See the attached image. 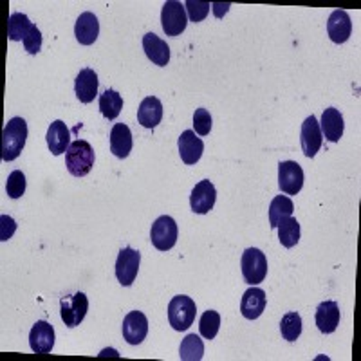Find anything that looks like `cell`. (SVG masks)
Segmentation results:
<instances>
[{
    "label": "cell",
    "mask_w": 361,
    "mask_h": 361,
    "mask_svg": "<svg viewBox=\"0 0 361 361\" xmlns=\"http://www.w3.org/2000/svg\"><path fill=\"white\" fill-rule=\"evenodd\" d=\"M33 27V22L29 20L27 15L24 13H13L8 22V38L11 42H24L25 35L29 29Z\"/></svg>",
    "instance_id": "83f0119b"
},
{
    "label": "cell",
    "mask_w": 361,
    "mask_h": 361,
    "mask_svg": "<svg viewBox=\"0 0 361 361\" xmlns=\"http://www.w3.org/2000/svg\"><path fill=\"white\" fill-rule=\"evenodd\" d=\"M266 293L260 288L247 289L240 300V312L246 320H257L264 311H266Z\"/></svg>",
    "instance_id": "e0dca14e"
},
{
    "label": "cell",
    "mask_w": 361,
    "mask_h": 361,
    "mask_svg": "<svg viewBox=\"0 0 361 361\" xmlns=\"http://www.w3.org/2000/svg\"><path fill=\"white\" fill-rule=\"evenodd\" d=\"M99 22L94 13H82L74 25V37L82 45H92L98 40Z\"/></svg>",
    "instance_id": "ac0fdd59"
},
{
    "label": "cell",
    "mask_w": 361,
    "mask_h": 361,
    "mask_svg": "<svg viewBox=\"0 0 361 361\" xmlns=\"http://www.w3.org/2000/svg\"><path fill=\"white\" fill-rule=\"evenodd\" d=\"M204 356V343L197 334H188L180 341L179 357L183 361H201Z\"/></svg>",
    "instance_id": "4316f807"
},
{
    "label": "cell",
    "mask_w": 361,
    "mask_h": 361,
    "mask_svg": "<svg viewBox=\"0 0 361 361\" xmlns=\"http://www.w3.org/2000/svg\"><path fill=\"white\" fill-rule=\"evenodd\" d=\"M197 307L190 296H173L169 304V322L176 331H186L195 322Z\"/></svg>",
    "instance_id": "3957f363"
},
{
    "label": "cell",
    "mask_w": 361,
    "mask_h": 361,
    "mask_svg": "<svg viewBox=\"0 0 361 361\" xmlns=\"http://www.w3.org/2000/svg\"><path fill=\"white\" fill-rule=\"evenodd\" d=\"M143 49L147 53L148 60L156 66L164 67L169 66L170 62V47L166 45V42L161 40L157 35L148 33L143 37Z\"/></svg>",
    "instance_id": "7402d4cb"
},
{
    "label": "cell",
    "mask_w": 361,
    "mask_h": 361,
    "mask_svg": "<svg viewBox=\"0 0 361 361\" xmlns=\"http://www.w3.org/2000/svg\"><path fill=\"white\" fill-rule=\"evenodd\" d=\"M148 334V320L141 311H130L123 320V338L128 345H140Z\"/></svg>",
    "instance_id": "4fadbf2b"
},
{
    "label": "cell",
    "mask_w": 361,
    "mask_h": 361,
    "mask_svg": "<svg viewBox=\"0 0 361 361\" xmlns=\"http://www.w3.org/2000/svg\"><path fill=\"white\" fill-rule=\"evenodd\" d=\"M29 345L37 354H49L54 347V329L45 320L37 322L29 333Z\"/></svg>",
    "instance_id": "7c38bea8"
},
{
    "label": "cell",
    "mask_w": 361,
    "mask_h": 361,
    "mask_svg": "<svg viewBox=\"0 0 361 361\" xmlns=\"http://www.w3.org/2000/svg\"><path fill=\"white\" fill-rule=\"evenodd\" d=\"M25 192V176L20 170H15L8 176V183H6V193L11 199L22 197Z\"/></svg>",
    "instance_id": "1f68e13d"
},
{
    "label": "cell",
    "mask_w": 361,
    "mask_h": 361,
    "mask_svg": "<svg viewBox=\"0 0 361 361\" xmlns=\"http://www.w3.org/2000/svg\"><path fill=\"white\" fill-rule=\"evenodd\" d=\"M300 141H302V150H304L305 157H314L320 152L322 143H324V135H322L320 123L316 116H309L302 123V132H300Z\"/></svg>",
    "instance_id": "30bf717a"
},
{
    "label": "cell",
    "mask_w": 361,
    "mask_h": 361,
    "mask_svg": "<svg viewBox=\"0 0 361 361\" xmlns=\"http://www.w3.org/2000/svg\"><path fill=\"white\" fill-rule=\"evenodd\" d=\"M47 147L53 156H62L69 150L71 132L62 119H56L54 123H51L49 130H47Z\"/></svg>",
    "instance_id": "ffe728a7"
},
{
    "label": "cell",
    "mask_w": 361,
    "mask_h": 361,
    "mask_svg": "<svg viewBox=\"0 0 361 361\" xmlns=\"http://www.w3.org/2000/svg\"><path fill=\"white\" fill-rule=\"evenodd\" d=\"M193 130L199 135H208L212 130V116L206 109H197L193 114Z\"/></svg>",
    "instance_id": "836d02e7"
},
{
    "label": "cell",
    "mask_w": 361,
    "mask_h": 361,
    "mask_svg": "<svg viewBox=\"0 0 361 361\" xmlns=\"http://www.w3.org/2000/svg\"><path fill=\"white\" fill-rule=\"evenodd\" d=\"M111 152L118 159H125L132 152V132L125 123H116L111 130Z\"/></svg>",
    "instance_id": "cb8c5ba5"
},
{
    "label": "cell",
    "mask_w": 361,
    "mask_h": 361,
    "mask_svg": "<svg viewBox=\"0 0 361 361\" xmlns=\"http://www.w3.org/2000/svg\"><path fill=\"white\" fill-rule=\"evenodd\" d=\"M280 333H282L283 340L296 341L302 334V316L298 312H288L283 314L282 322H280Z\"/></svg>",
    "instance_id": "f546056e"
},
{
    "label": "cell",
    "mask_w": 361,
    "mask_h": 361,
    "mask_svg": "<svg viewBox=\"0 0 361 361\" xmlns=\"http://www.w3.org/2000/svg\"><path fill=\"white\" fill-rule=\"evenodd\" d=\"M295 212V204L288 195H276L269 204V224L273 230L279 228V224L286 219H289Z\"/></svg>",
    "instance_id": "d4e9b609"
},
{
    "label": "cell",
    "mask_w": 361,
    "mask_h": 361,
    "mask_svg": "<svg viewBox=\"0 0 361 361\" xmlns=\"http://www.w3.org/2000/svg\"><path fill=\"white\" fill-rule=\"evenodd\" d=\"M177 233H179V230H177V222L173 221L170 215H163V217H159L152 224L150 240H152L156 250L169 251L176 246Z\"/></svg>",
    "instance_id": "52a82bcc"
},
{
    "label": "cell",
    "mask_w": 361,
    "mask_h": 361,
    "mask_svg": "<svg viewBox=\"0 0 361 361\" xmlns=\"http://www.w3.org/2000/svg\"><path fill=\"white\" fill-rule=\"evenodd\" d=\"M304 170L296 161H282L279 164V186L286 195H296L304 188Z\"/></svg>",
    "instance_id": "9c48e42d"
},
{
    "label": "cell",
    "mask_w": 361,
    "mask_h": 361,
    "mask_svg": "<svg viewBox=\"0 0 361 361\" xmlns=\"http://www.w3.org/2000/svg\"><path fill=\"white\" fill-rule=\"evenodd\" d=\"M186 13L192 22H202L209 13V2H201V0H188L185 4Z\"/></svg>",
    "instance_id": "d6a6232c"
},
{
    "label": "cell",
    "mask_w": 361,
    "mask_h": 361,
    "mask_svg": "<svg viewBox=\"0 0 361 361\" xmlns=\"http://www.w3.org/2000/svg\"><path fill=\"white\" fill-rule=\"evenodd\" d=\"M221 329V314L217 311H206L199 320V333L204 340H214Z\"/></svg>",
    "instance_id": "4dcf8cb0"
},
{
    "label": "cell",
    "mask_w": 361,
    "mask_h": 361,
    "mask_svg": "<svg viewBox=\"0 0 361 361\" xmlns=\"http://www.w3.org/2000/svg\"><path fill=\"white\" fill-rule=\"evenodd\" d=\"M327 33L329 38L334 44H345L349 40L350 33H353V22H350L349 13L343 9H336L327 20Z\"/></svg>",
    "instance_id": "5bb4252c"
},
{
    "label": "cell",
    "mask_w": 361,
    "mask_h": 361,
    "mask_svg": "<svg viewBox=\"0 0 361 361\" xmlns=\"http://www.w3.org/2000/svg\"><path fill=\"white\" fill-rule=\"evenodd\" d=\"M0 222H2L0 240H2V243H6V240H9V238H11V235L15 233V230H17V224H15V221H13L11 217H8V215H2V217H0Z\"/></svg>",
    "instance_id": "d590c367"
},
{
    "label": "cell",
    "mask_w": 361,
    "mask_h": 361,
    "mask_svg": "<svg viewBox=\"0 0 361 361\" xmlns=\"http://www.w3.org/2000/svg\"><path fill=\"white\" fill-rule=\"evenodd\" d=\"M320 128H322V135H324L329 143H338L341 135H343V128H345L341 112L334 107L325 109L324 116H322Z\"/></svg>",
    "instance_id": "44dd1931"
},
{
    "label": "cell",
    "mask_w": 361,
    "mask_h": 361,
    "mask_svg": "<svg viewBox=\"0 0 361 361\" xmlns=\"http://www.w3.org/2000/svg\"><path fill=\"white\" fill-rule=\"evenodd\" d=\"M177 145H179L180 159L185 164H195L202 157V152H204V143H202L201 137L195 135L193 130L183 132Z\"/></svg>",
    "instance_id": "9a60e30c"
},
{
    "label": "cell",
    "mask_w": 361,
    "mask_h": 361,
    "mask_svg": "<svg viewBox=\"0 0 361 361\" xmlns=\"http://www.w3.org/2000/svg\"><path fill=\"white\" fill-rule=\"evenodd\" d=\"M74 92L82 103L94 102L98 94V74L92 69H82L74 80Z\"/></svg>",
    "instance_id": "d6986e66"
},
{
    "label": "cell",
    "mask_w": 361,
    "mask_h": 361,
    "mask_svg": "<svg viewBox=\"0 0 361 361\" xmlns=\"http://www.w3.org/2000/svg\"><path fill=\"white\" fill-rule=\"evenodd\" d=\"M188 18H186L185 4H180L177 0H169L164 2L163 11H161V25L166 37H179L186 29Z\"/></svg>",
    "instance_id": "8992f818"
},
{
    "label": "cell",
    "mask_w": 361,
    "mask_h": 361,
    "mask_svg": "<svg viewBox=\"0 0 361 361\" xmlns=\"http://www.w3.org/2000/svg\"><path fill=\"white\" fill-rule=\"evenodd\" d=\"M94 150L87 141L78 140L73 141L69 150L66 152V164L71 176L83 177L92 170L94 166Z\"/></svg>",
    "instance_id": "7a4b0ae2"
},
{
    "label": "cell",
    "mask_w": 361,
    "mask_h": 361,
    "mask_svg": "<svg viewBox=\"0 0 361 361\" xmlns=\"http://www.w3.org/2000/svg\"><path fill=\"white\" fill-rule=\"evenodd\" d=\"M141 255L140 251L132 250V247H123L119 251L118 260H116V279L121 286L128 288L132 286L140 271Z\"/></svg>",
    "instance_id": "ba28073f"
},
{
    "label": "cell",
    "mask_w": 361,
    "mask_h": 361,
    "mask_svg": "<svg viewBox=\"0 0 361 361\" xmlns=\"http://www.w3.org/2000/svg\"><path fill=\"white\" fill-rule=\"evenodd\" d=\"M24 47L29 54H38L42 49V33L40 29L33 24V27L29 29V33L24 38Z\"/></svg>",
    "instance_id": "e575fe53"
},
{
    "label": "cell",
    "mask_w": 361,
    "mask_h": 361,
    "mask_svg": "<svg viewBox=\"0 0 361 361\" xmlns=\"http://www.w3.org/2000/svg\"><path fill=\"white\" fill-rule=\"evenodd\" d=\"M123 109V98L114 89H107L99 96V112L105 119H116Z\"/></svg>",
    "instance_id": "484cf974"
},
{
    "label": "cell",
    "mask_w": 361,
    "mask_h": 361,
    "mask_svg": "<svg viewBox=\"0 0 361 361\" xmlns=\"http://www.w3.org/2000/svg\"><path fill=\"white\" fill-rule=\"evenodd\" d=\"M163 119V103L156 96H148L137 109V121L145 128H156Z\"/></svg>",
    "instance_id": "603a6c76"
},
{
    "label": "cell",
    "mask_w": 361,
    "mask_h": 361,
    "mask_svg": "<svg viewBox=\"0 0 361 361\" xmlns=\"http://www.w3.org/2000/svg\"><path fill=\"white\" fill-rule=\"evenodd\" d=\"M89 311V298L85 293H74L71 296H63L60 300V312H62L63 324L69 329L78 327Z\"/></svg>",
    "instance_id": "5b68a950"
},
{
    "label": "cell",
    "mask_w": 361,
    "mask_h": 361,
    "mask_svg": "<svg viewBox=\"0 0 361 361\" xmlns=\"http://www.w3.org/2000/svg\"><path fill=\"white\" fill-rule=\"evenodd\" d=\"M279 240L283 247H295L300 240V224L295 217H289L279 224Z\"/></svg>",
    "instance_id": "f1b7e54d"
},
{
    "label": "cell",
    "mask_w": 361,
    "mask_h": 361,
    "mask_svg": "<svg viewBox=\"0 0 361 361\" xmlns=\"http://www.w3.org/2000/svg\"><path fill=\"white\" fill-rule=\"evenodd\" d=\"M316 327L320 329V333L331 334L336 331V327L340 325V307H338L336 302L333 300H327V302H322L316 309Z\"/></svg>",
    "instance_id": "2e32d148"
},
{
    "label": "cell",
    "mask_w": 361,
    "mask_h": 361,
    "mask_svg": "<svg viewBox=\"0 0 361 361\" xmlns=\"http://www.w3.org/2000/svg\"><path fill=\"white\" fill-rule=\"evenodd\" d=\"M215 201H217V190L209 179L197 183L190 195V206H192L193 214L199 215H204L209 209H214Z\"/></svg>",
    "instance_id": "8fae6325"
},
{
    "label": "cell",
    "mask_w": 361,
    "mask_h": 361,
    "mask_svg": "<svg viewBox=\"0 0 361 361\" xmlns=\"http://www.w3.org/2000/svg\"><path fill=\"white\" fill-rule=\"evenodd\" d=\"M240 266H243L244 280L250 286H257V283L264 282V279H266L267 259L264 251H260L259 247H247L243 253Z\"/></svg>",
    "instance_id": "277c9868"
},
{
    "label": "cell",
    "mask_w": 361,
    "mask_h": 361,
    "mask_svg": "<svg viewBox=\"0 0 361 361\" xmlns=\"http://www.w3.org/2000/svg\"><path fill=\"white\" fill-rule=\"evenodd\" d=\"M25 141H27V123H25V119H9L8 125L4 127V132H2V148H0L2 159L6 163L17 159L22 150H24Z\"/></svg>",
    "instance_id": "6da1fadb"
}]
</instances>
